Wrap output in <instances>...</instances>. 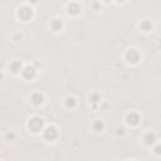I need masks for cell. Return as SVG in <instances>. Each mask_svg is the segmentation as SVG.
Segmentation results:
<instances>
[{"label": "cell", "instance_id": "obj_1", "mask_svg": "<svg viewBox=\"0 0 161 161\" xmlns=\"http://www.w3.org/2000/svg\"><path fill=\"white\" fill-rule=\"evenodd\" d=\"M42 125H43L42 119H39V118H34V119H31V121H30L29 127H31L34 131H38L39 128H42Z\"/></svg>", "mask_w": 161, "mask_h": 161}, {"label": "cell", "instance_id": "obj_2", "mask_svg": "<svg viewBox=\"0 0 161 161\" xmlns=\"http://www.w3.org/2000/svg\"><path fill=\"white\" fill-rule=\"evenodd\" d=\"M55 135H57V132H55L54 128H48V130L45 131V137H47V138H54Z\"/></svg>", "mask_w": 161, "mask_h": 161}]
</instances>
